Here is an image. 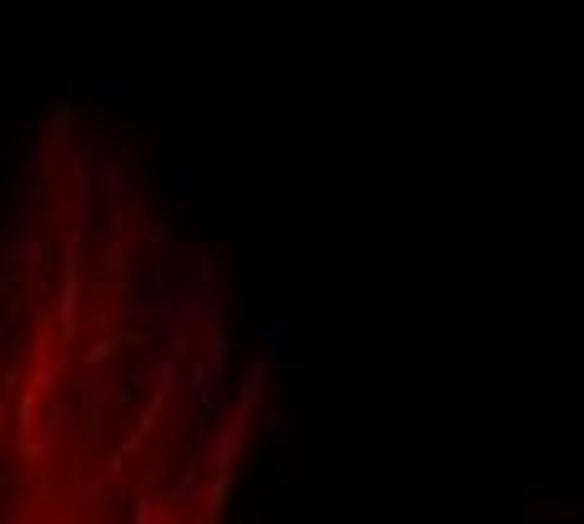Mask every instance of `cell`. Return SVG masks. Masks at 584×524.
<instances>
[{
	"label": "cell",
	"mask_w": 584,
	"mask_h": 524,
	"mask_svg": "<svg viewBox=\"0 0 584 524\" xmlns=\"http://www.w3.org/2000/svg\"><path fill=\"white\" fill-rule=\"evenodd\" d=\"M267 393L217 262L66 96L0 237V524H227Z\"/></svg>",
	"instance_id": "obj_1"
}]
</instances>
